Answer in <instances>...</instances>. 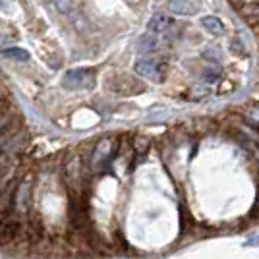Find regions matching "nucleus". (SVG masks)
Wrapping results in <instances>:
<instances>
[{
    "mask_svg": "<svg viewBox=\"0 0 259 259\" xmlns=\"http://www.w3.org/2000/svg\"><path fill=\"white\" fill-rule=\"evenodd\" d=\"M253 14H255V16H259V8H255V12H253Z\"/></svg>",
    "mask_w": 259,
    "mask_h": 259,
    "instance_id": "9d476101",
    "label": "nucleus"
},
{
    "mask_svg": "<svg viewBox=\"0 0 259 259\" xmlns=\"http://www.w3.org/2000/svg\"><path fill=\"white\" fill-rule=\"evenodd\" d=\"M2 56L12 58V60H18V62H27V60H29V53H27V51H23V49H20V47L4 49V51H2Z\"/></svg>",
    "mask_w": 259,
    "mask_h": 259,
    "instance_id": "6e6552de",
    "label": "nucleus"
},
{
    "mask_svg": "<svg viewBox=\"0 0 259 259\" xmlns=\"http://www.w3.org/2000/svg\"><path fill=\"white\" fill-rule=\"evenodd\" d=\"M93 83H95V74L87 68L70 70V72H66L64 79H62V85L66 89H89Z\"/></svg>",
    "mask_w": 259,
    "mask_h": 259,
    "instance_id": "f03ea898",
    "label": "nucleus"
},
{
    "mask_svg": "<svg viewBox=\"0 0 259 259\" xmlns=\"http://www.w3.org/2000/svg\"><path fill=\"white\" fill-rule=\"evenodd\" d=\"M155 49H157V39H155L153 33H145L140 41H138V51H140L141 54L153 53Z\"/></svg>",
    "mask_w": 259,
    "mask_h": 259,
    "instance_id": "0eeeda50",
    "label": "nucleus"
},
{
    "mask_svg": "<svg viewBox=\"0 0 259 259\" xmlns=\"http://www.w3.org/2000/svg\"><path fill=\"white\" fill-rule=\"evenodd\" d=\"M170 18L164 16V14H155L151 20L147 22V33H153V35H159V33H164L168 27H170Z\"/></svg>",
    "mask_w": 259,
    "mask_h": 259,
    "instance_id": "39448f33",
    "label": "nucleus"
},
{
    "mask_svg": "<svg viewBox=\"0 0 259 259\" xmlns=\"http://www.w3.org/2000/svg\"><path fill=\"white\" fill-rule=\"evenodd\" d=\"M201 25H203L205 31H209L211 35H223V31H225L223 23H221V20H219L217 16H205V18H201Z\"/></svg>",
    "mask_w": 259,
    "mask_h": 259,
    "instance_id": "423d86ee",
    "label": "nucleus"
},
{
    "mask_svg": "<svg viewBox=\"0 0 259 259\" xmlns=\"http://www.w3.org/2000/svg\"><path fill=\"white\" fill-rule=\"evenodd\" d=\"M168 8L178 16H195L199 12L194 0H168Z\"/></svg>",
    "mask_w": 259,
    "mask_h": 259,
    "instance_id": "20e7f679",
    "label": "nucleus"
},
{
    "mask_svg": "<svg viewBox=\"0 0 259 259\" xmlns=\"http://www.w3.org/2000/svg\"><path fill=\"white\" fill-rule=\"evenodd\" d=\"M136 74L147 81H155L161 83L162 81V64L151 58H141L136 62Z\"/></svg>",
    "mask_w": 259,
    "mask_h": 259,
    "instance_id": "7ed1b4c3",
    "label": "nucleus"
},
{
    "mask_svg": "<svg viewBox=\"0 0 259 259\" xmlns=\"http://www.w3.org/2000/svg\"><path fill=\"white\" fill-rule=\"evenodd\" d=\"M53 2L58 12H62L66 16H72L76 12V0H53Z\"/></svg>",
    "mask_w": 259,
    "mask_h": 259,
    "instance_id": "1a4fd4ad",
    "label": "nucleus"
},
{
    "mask_svg": "<svg viewBox=\"0 0 259 259\" xmlns=\"http://www.w3.org/2000/svg\"><path fill=\"white\" fill-rule=\"evenodd\" d=\"M31 190H33V176L25 174L22 180H18L16 194H14V213L29 223V213H31Z\"/></svg>",
    "mask_w": 259,
    "mask_h": 259,
    "instance_id": "f257e3e1",
    "label": "nucleus"
}]
</instances>
